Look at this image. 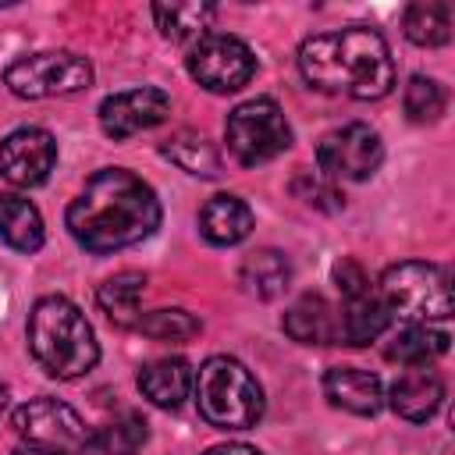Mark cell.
<instances>
[{
    "instance_id": "cell-1",
    "label": "cell",
    "mask_w": 455,
    "mask_h": 455,
    "mask_svg": "<svg viewBox=\"0 0 455 455\" xmlns=\"http://www.w3.org/2000/svg\"><path fill=\"white\" fill-rule=\"evenodd\" d=\"M160 224L156 192L124 167L96 171L68 206V231L89 252H114L149 238Z\"/></svg>"
},
{
    "instance_id": "cell-2",
    "label": "cell",
    "mask_w": 455,
    "mask_h": 455,
    "mask_svg": "<svg viewBox=\"0 0 455 455\" xmlns=\"http://www.w3.org/2000/svg\"><path fill=\"white\" fill-rule=\"evenodd\" d=\"M302 78L331 96L380 100L395 85V60L380 32L366 25H348L320 32L299 46Z\"/></svg>"
},
{
    "instance_id": "cell-3",
    "label": "cell",
    "mask_w": 455,
    "mask_h": 455,
    "mask_svg": "<svg viewBox=\"0 0 455 455\" xmlns=\"http://www.w3.org/2000/svg\"><path fill=\"white\" fill-rule=\"evenodd\" d=\"M28 352L57 380H78L100 359L92 323L64 295H43L32 306V313H28Z\"/></svg>"
},
{
    "instance_id": "cell-4",
    "label": "cell",
    "mask_w": 455,
    "mask_h": 455,
    "mask_svg": "<svg viewBox=\"0 0 455 455\" xmlns=\"http://www.w3.org/2000/svg\"><path fill=\"white\" fill-rule=\"evenodd\" d=\"M196 402L206 423L217 430H249L263 416L259 380L231 355H210L196 373Z\"/></svg>"
},
{
    "instance_id": "cell-5",
    "label": "cell",
    "mask_w": 455,
    "mask_h": 455,
    "mask_svg": "<svg viewBox=\"0 0 455 455\" xmlns=\"http://www.w3.org/2000/svg\"><path fill=\"white\" fill-rule=\"evenodd\" d=\"M380 299L387 302L391 313H398L409 323H430V320H448L451 316V274L441 263H423V259H405L384 270L377 284Z\"/></svg>"
},
{
    "instance_id": "cell-6",
    "label": "cell",
    "mask_w": 455,
    "mask_h": 455,
    "mask_svg": "<svg viewBox=\"0 0 455 455\" xmlns=\"http://www.w3.org/2000/svg\"><path fill=\"white\" fill-rule=\"evenodd\" d=\"M224 139H228V149L238 164L256 167V164H267L291 146V128H288L284 110L274 100L259 96V100L238 103L228 114Z\"/></svg>"
},
{
    "instance_id": "cell-7",
    "label": "cell",
    "mask_w": 455,
    "mask_h": 455,
    "mask_svg": "<svg viewBox=\"0 0 455 455\" xmlns=\"http://www.w3.org/2000/svg\"><path fill=\"white\" fill-rule=\"evenodd\" d=\"M92 68L85 57L71 50H43L18 57L4 71V85L21 100H50V96H71L89 89Z\"/></svg>"
},
{
    "instance_id": "cell-8",
    "label": "cell",
    "mask_w": 455,
    "mask_h": 455,
    "mask_svg": "<svg viewBox=\"0 0 455 455\" xmlns=\"http://www.w3.org/2000/svg\"><path fill=\"white\" fill-rule=\"evenodd\" d=\"M188 75L210 92H238L256 75V53L228 32H206L188 50Z\"/></svg>"
},
{
    "instance_id": "cell-9",
    "label": "cell",
    "mask_w": 455,
    "mask_h": 455,
    "mask_svg": "<svg viewBox=\"0 0 455 455\" xmlns=\"http://www.w3.org/2000/svg\"><path fill=\"white\" fill-rule=\"evenodd\" d=\"M334 281L345 295L338 316H341V341L345 345H370L373 338H380L391 323V309L380 299V291L370 284L366 270L355 259H341L334 263Z\"/></svg>"
},
{
    "instance_id": "cell-10",
    "label": "cell",
    "mask_w": 455,
    "mask_h": 455,
    "mask_svg": "<svg viewBox=\"0 0 455 455\" xmlns=\"http://www.w3.org/2000/svg\"><path fill=\"white\" fill-rule=\"evenodd\" d=\"M14 430L21 434L25 444H43V448H57L68 455H78L92 444V434L85 427V419L57 402V398H32L21 409H14Z\"/></svg>"
},
{
    "instance_id": "cell-11",
    "label": "cell",
    "mask_w": 455,
    "mask_h": 455,
    "mask_svg": "<svg viewBox=\"0 0 455 455\" xmlns=\"http://www.w3.org/2000/svg\"><path fill=\"white\" fill-rule=\"evenodd\" d=\"M384 160V146H380V135L363 124V121H352V124H341L334 132H327L316 146V164L327 178H341V181H366L373 178V171L380 167Z\"/></svg>"
},
{
    "instance_id": "cell-12",
    "label": "cell",
    "mask_w": 455,
    "mask_h": 455,
    "mask_svg": "<svg viewBox=\"0 0 455 455\" xmlns=\"http://www.w3.org/2000/svg\"><path fill=\"white\" fill-rule=\"evenodd\" d=\"M53 164H57V142L46 128H18L0 142V174L18 188L43 185Z\"/></svg>"
},
{
    "instance_id": "cell-13",
    "label": "cell",
    "mask_w": 455,
    "mask_h": 455,
    "mask_svg": "<svg viewBox=\"0 0 455 455\" xmlns=\"http://www.w3.org/2000/svg\"><path fill=\"white\" fill-rule=\"evenodd\" d=\"M167 114H171V96L164 89H156V85L124 89L100 103V128L110 139H128L135 132L160 124Z\"/></svg>"
},
{
    "instance_id": "cell-14",
    "label": "cell",
    "mask_w": 455,
    "mask_h": 455,
    "mask_svg": "<svg viewBox=\"0 0 455 455\" xmlns=\"http://www.w3.org/2000/svg\"><path fill=\"white\" fill-rule=\"evenodd\" d=\"M323 395L334 409H345L352 416H377L384 405L380 377L359 366H331L323 373Z\"/></svg>"
},
{
    "instance_id": "cell-15",
    "label": "cell",
    "mask_w": 455,
    "mask_h": 455,
    "mask_svg": "<svg viewBox=\"0 0 455 455\" xmlns=\"http://www.w3.org/2000/svg\"><path fill=\"white\" fill-rule=\"evenodd\" d=\"M391 409L409 419V423H427L441 402H444V380L437 370L430 366H409L398 373V380L391 384V395H387Z\"/></svg>"
},
{
    "instance_id": "cell-16",
    "label": "cell",
    "mask_w": 455,
    "mask_h": 455,
    "mask_svg": "<svg viewBox=\"0 0 455 455\" xmlns=\"http://www.w3.org/2000/svg\"><path fill=\"white\" fill-rule=\"evenodd\" d=\"M284 331L299 345H338L341 316L323 295H302L284 313Z\"/></svg>"
},
{
    "instance_id": "cell-17",
    "label": "cell",
    "mask_w": 455,
    "mask_h": 455,
    "mask_svg": "<svg viewBox=\"0 0 455 455\" xmlns=\"http://www.w3.org/2000/svg\"><path fill=\"white\" fill-rule=\"evenodd\" d=\"M192 384H196V373L185 359H153L139 370V391L160 405V409H178L188 395H192Z\"/></svg>"
},
{
    "instance_id": "cell-18",
    "label": "cell",
    "mask_w": 455,
    "mask_h": 455,
    "mask_svg": "<svg viewBox=\"0 0 455 455\" xmlns=\"http://www.w3.org/2000/svg\"><path fill=\"white\" fill-rule=\"evenodd\" d=\"M199 231L210 245H238L252 231V210L238 196H213L199 210Z\"/></svg>"
},
{
    "instance_id": "cell-19",
    "label": "cell",
    "mask_w": 455,
    "mask_h": 455,
    "mask_svg": "<svg viewBox=\"0 0 455 455\" xmlns=\"http://www.w3.org/2000/svg\"><path fill=\"white\" fill-rule=\"evenodd\" d=\"M43 217L39 210L14 192H0V242L18 252H36L43 245Z\"/></svg>"
},
{
    "instance_id": "cell-20",
    "label": "cell",
    "mask_w": 455,
    "mask_h": 455,
    "mask_svg": "<svg viewBox=\"0 0 455 455\" xmlns=\"http://www.w3.org/2000/svg\"><path fill=\"white\" fill-rule=\"evenodd\" d=\"M242 284L249 295L256 299H274L288 288V277H291V263L284 252L277 249H256L242 259V270H238Z\"/></svg>"
},
{
    "instance_id": "cell-21",
    "label": "cell",
    "mask_w": 455,
    "mask_h": 455,
    "mask_svg": "<svg viewBox=\"0 0 455 455\" xmlns=\"http://www.w3.org/2000/svg\"><path fill=\"white\" fill-rule=\"evenodd\" d=\"M448 352V334L434 331L427 323H405L384 348L387 359L405 363V366H430L437 355Z\"/></svg>"
},
{
    "instance_id": "cell-22",
    "label": "cell",
    "mask_w": 455,
    "mask_h": 455,
    "mask_svg": "<svg viewBox=\"0 0 455 455\" xmlns=\"http://www.w3.org/2000/svg\"><path fill=\"white\" fill-rule=\"evenodd\" d=\"M142 291H146V277L135 274V270H124V274H114L110 281H103L100 291H96V299H100V309H103L114 323L135 327Z\"/></svg>"
},
{
    "instance_id": "cell-23",
    "label": "cell",
    "mask_w": 455,
    "mask_h": 455,
    "mask_svg": "<svg viewBox=\"0 0 455 455\" xmlns=\"http://www.w3.org/2000/svg\"><path fill=\"white\" fill-rule=\"evenodd\" d=\"M217 7L213 4H156L153 7V18H156V28L174 39V43H185V39H203L210 21H213Z\"/></svg>"
},
{
    "instance_id": "cell-24",
    "label": "cell",
    "mask_w": 455,
    "mask_h": 455,
    "mask_svg": "<svg viewBox=\"0 0 455 455\" xmlns=\"http://www.w3.org/2000/svg\"><path fill=\"white\" fill-rule=\"evenodd\" d=\"M405 36L416 46H441L451 39V7L441 0H419L412 7H405Z\"/></svg>"
},
{
    "instance_id": "cell-25",
    "label": "cell",
    "mask_w": 455,
    "mask_h": 455,
    "mask_svg": "<svg viewBox=\"0 0 455 455\" xmlns=\"http://www.w3.org/2000/svg\"><path fill=\"white\" fill-rule=\"evenodd\" d=\"M164 153H167L181 171H188V174H203V178H217V174H220V156H217V149H213L203 135H196V132L174 135V139L164 146Z\"/></svg>"
},
{
    "instance_id": "cell-26",
    "label": "cell",
    "mask_w": 455,
    "mask_h": 455,
    "mask_svg": "<svg viewBox=\"0 0 455 455\" xmlns=\"http://www.w3.org/2000/svg\"><path fill=\"white\" fill-rule=\"evenodd\" d=\"M149 430H146V419L135 416V412H124L110 423L100 427V434H92V444L103 451V455H139L142 444H146Z\"/></svg>"
},
{
    "instance_id": "cell-27",
    "label": "cell",
    "mask_w": 455,
    "mask_h": 455,
    "mask_svg": "<svg viewBox=\"0 0 455 455\" xmlns=\"http://www.w3.org/2000/svg\"><path fill=\"white\" fill-rule=\"evenodd\" d=\"M135 331H142L156 341H188L203 331V323L188 309H153L135 320Z\"/></svg>"
},
{
    "instance_id": "cell-28",
    "label": "cell",
    "mask_w": 455,
    "mask_h": 455,
    "mask_svg": "<svg viewBox=\"0 0 455 455\" xmlns=\"http://www.w3.org/2000/svg\"><path fill=\"white\" fill-rule=\"evenodd\" d=\"M405 114L416 121V124H427V121H437L448 107V96H444V85L434 82V78H423V75H412L409 85H405Z\"/></svg>"
},
{
    "instance_id": "cell-29",
    "label": "cell",
    "mask_w": 455,
    "mask_h": 455,
    "mask_svg": "<svg viewBox=\"0 0 455 455\" xmlns=\"http://www.w3.org/2000/svg\"><path fill=\"white\" fill-rule=\"evenodd\" d=\"M203 455H263L259 448H252V444H217V448H210V451H203Z\"/></svg>"
},
{
    "instance_id": "cell-30",
    "label": "cell",
    "mask_w": 455,
    "mask_h": 455,
    "mask_svg": "<svg viewBox=\"0 0 455 455\" xmlns=\"http://www.w3.org/2000/svg\"><path fill=\"white\" fill-rule=\"evenodd\" d=\"M14 455H68V451H57V448H43V444H18Z\"/></svg>"
},
{
    "instance_id": "cell-31",
    "label": "cell",
    "mask_w": 455,
    "mask_h": 455,
    "mask_svg": "<svg viewBox=\"0 0 455 455\" xmlns=\"http://www.w3.org/2000/svg\"><path fill=\"white\" fill-rule=\"evenodd\" d=\"M4 405H7V384L0 380V412H4Z\"/></svg>"
}]
</instances>
